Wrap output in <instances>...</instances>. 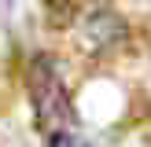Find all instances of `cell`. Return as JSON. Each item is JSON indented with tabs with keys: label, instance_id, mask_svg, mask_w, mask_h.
Masks as SVG:
<instances>
[{
	"label": "cell",
	"instance_id": "cell-3",
	"mask_svg": "<svg viewBox=\"0 0 151 147\" xmlns=\"http://www.w3.org/2000/svg\"><path fill=\"white\" fill-rule=\"evenodd\" d=\"M48 147H92V143L81 140V136H74V132L66 129V132H52V136H48Z\"/></svg>",
	"mask_w": 151,
	"mask_h": 147
},
{
	"label": "cell",
	"instance_id": "cell-2",
	"mask_svg": "<svg viewBox=\"0 0 151 147\" xmlns=\"http://www.w3.org/2000/svg\"><path fill=\"white\" fill-rule=\"evenodd\" d=\"M41 4H44V11L52 15V22H66L70 11H74V0H41Z\"/></svg>",
	"mask_w": 151,
	"mask_h": 147
},
{
	"label": "cell",
	"instance_id": "cell-1",
	"mask_svg": "<svg viewBox=\"0 0 151 147\" xmlns=\"http://www.w3.org/2000/svg\"><path fill=\"white\" fill-rule=\"evenodd\" d=\"M26 85H29V103H33L37 125L48 136L66 132L74 125V107H70V92H66L63 77L48 55H33V63L26 70Z\"/></svg>",
	"mask_w": 151,
	"mask_h": 147
}]
</instances>
